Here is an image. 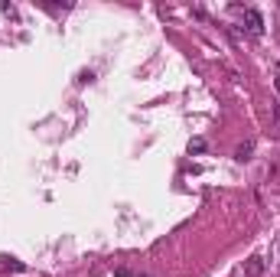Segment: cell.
Returning <instances> with one entry per match:
<instances>
[{
    "instance_id": "obj_1",
    "label": "cell",
    "mask_w": 280,
    "mask_h": 277,
    "mask_svg": "<svg viewBox=\"0 0 280 277\" xmlns=\"http://www.w3.org/2000/svg\"><path fill=\"white\" fill-rule=\"evenodd\" d=\"M245 23H248V30L254 33V36H264V17H261V10L248 7V10H245Z\"/></svg>"
},
{
    "instance_id": "obj_2",
    "label": "cell",
    "mask_w": 280,
    "mask_h": 277,
    "mask_svg": "<svg viewBox=\"0 0 280 277\" xmlns=\"http://www.w3.org/2000/svg\"><path fill=\"white\" fill-rule=\"evenodd\" d=\"M264 274V258H248V264H245V277H261Z\"/></svg>"
},
{
    "instance_id": "obj_3",
    "label": "cell",
    "mask_w": 280,
    "mask_h": 277,
    "mask_svg": "<svg viewBox=\"0 0 280 277\" xmlns=\"http://www.w3.org/2000/svg\"><path fill=\"white\" fill-rule=\"evenodd\" d=\"M0 271H26V264L17 258H0Z\"/></svg>"
},
{
    "instance_id": "obj_4",
    "label": "cell",
    "mask_w": 280,
    "mask_h": 277,
    "mask_svg": "<svg viewBox=\"0 0 280 277\" xmlns=\"http://www.w3.org/2000/svg\"><path fill=\"white\" fill-rule=\"evenodd\" d=\"M251 153H254V140H248V144H241V147L235 150V160H251Z\"/></svg>"
},
{
    "instance_id": "obj_5",
    "label": "cell",
    "mask_w": 280,
    "mask_h": 277,
    "mask_svg": "<svg viewBox=\"0 0 280 277\" xmlns=\"http://www.w3.org/2000/svg\"><path fill=\"white\" fill-rule=\"evenodd\" d=\"M189 153H205V140L202 137H192V140H189Z\"/></svg>"
},
{
    "instance_id": "obj_6",
    "label": "cell",
    "mask_w": 280,
    "mask_h": 277,
    "mask_svg": "<svg viewBox=\"0 0 280 277\" xmlns=\"http://www.w3.org/2000/svg\"><path fill=\"white\" fill-rule=\"evenodd\" d=\"M91 78H95V72H78V78H75V82H78V85H88Z\"/></svg>"
},
{
    "instance_id": "obj_7",
    "label": "cell",
    "mask_w": 280,
    "mask_h": 277,
    "mask_svg": "<svg viewBox=\"0 0 280 277\" xmlns=\"http://www.w3.org/2000/svg\"><path fill=\"white\" fill-rule=\"evenodd\" d=\"M114 277H134V274H130V271H124V267H118V271H114Z\"/></svg>"
},
{
    "instance_id": "obj_8",
    "label": "cell",
    "mask_w": 280,
    "mask_h": 277,
    "mask_svg": "<svg viewBox=\"0 0 280 277\" xmlns=\"http://www.w3.org/2000/svg\"><path fill=\"white\" fill-rule=\"evenodd\" d=\"M274 88H277V98H280V75H277V78H274Z\"/></svg>"
}]
</instances>
